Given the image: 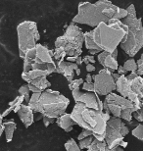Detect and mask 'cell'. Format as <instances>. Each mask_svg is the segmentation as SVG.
<instances>
[{
  "mask_svg": "<svg viewBox=\"0 0 143 151\" xmlns=\"http://www.w3.org/2000/svg\"><path fill=\"white\" fill-rule=\"evenodd\" d=\"M126 16V9L113 4L110 0H98L95 3L80 2L72 22L95 28L101 23H108L111 19L123 20Z\"/></svg>",
  "mask_w": 143,
  "mask_h": 151,
  "instance_id": "obj_1",
  "label": "cell"
},
{
  "mask_svg": "<svg viewBox=\"0 0 143 151\" xmlns=\"http://www.w3.org/2000/svg\"><path fill=\"white\" fill-rule=\"evenodd\" d=\"M127 32V27L121 20L111 19L108 23H101L92 29L93 40L101 51L112 53L121 44Z\"/></svg>",
  "mask_w": 143,
  "mask_h": 151,
  "instance_id": "obj_2",
  "label": "cell"
},
{
  "mask_svg": "<svg viewBox=\"0 0 143 151\" xmlns=\"http://www.w3.org/2000/svg\"><path fill=\"white\" fill-rule=\"evenodd\" d=\"M103 111L88 108L83 103H75L71 113L72 119L83 129L93 132V137L99 141L105 140V132L107 122L103 119Z\"/></svg>",
  "mask_w": 143,
  "mask_h": 151,
  "instance_id": "obj_3",
  "label": "cell"
},
{
  "mask_svg": "<svg viewBox=\"0 0 143 151\" xmlns=\"http://www.w3.org/2000/svg\"><path fill=\"white\" fill-rule=\"evenodd\" d=\"M70 104V100L59 91L48 88L41 92L37 104L33 112L39 113L42 116L57 119L61 115L66 113Z\"/></svg>",
  "mask_w": 143,
  "mask_h": 151,
  "instance_id": "obj_4",
  "label": "cell"
},
{
  "mask_svg": "<svg viewBox=\"0 0 143 151\" xmlns=\"http://www.w3.org/2000/svg\"><path fill=\"white\" fill-rule=\"evenodd\" d=\"M23 60V73L32 70L48 71L50 74L56 73L57 65L53 58V51L42 44L37 43L35 47L29 50Z\"/></svg>",
  "mask_w": 143,
  "mask_h": 151,
  "instance_id": "obj_5",
  "label": "cell"
},
{
  "mask_svg": "<svg viewBox=\"0 0 143 151\" xmlns=\"http://www.w3.org/2000/svg\"><path fill=\"white\" fill-rule=\"evenodd\" d=\"M123 23L127 27V32L120 46L126 55L133 58L143 48V25L140 18H124Z\"/></svg>",
  "mask_w": 143,
  "mask_h": 151,
  "instance_id": "obj_6",
  "label": "cell"
},
{
  "mask_svg": "<svg viewBox=\"0 0 143 151\" xmlns=\"http://www.w3.org/2000/svg\"><path fill=\"white\" fill-rule=\"evenodd\" d=\"M84 45V32L78 24L71 23L67 27L63 35L55 40V47L63 48L66 56H81L83 46Z\"/></svg>",
  "mask_w": 143,
  "mask_h": 151,
  "instance_id": "obj_7",
  "label": "cell"
},
{
  "mask_svg": "<svg viewBox=\"0 0 143 151\" xmlns=\"http://www.w3.org/2000/svg\"><path fill=\"white\" fill-rule=\"evenodd\" d=\"M103 111L109 112L113 117L120 118L126 122H132V114L136 111V108L129 99L111 92L105 96L103 101Z\"/></svg>",
  "mask_w": 143,
  "mask_h": 151,
  "instance_id": "obj_8",
  "label": "cell"
},
{
  "mask_svg": "<svg viewBox=\"0 0 143 151\" xmlns=\"http://www.w3.org/2000/svg\"><path fill=\"white\" fill-rule=\"evenodd\" d=\"M17 35L19 56L24 59L26 53L35 47L40 39L36 23L32 21H24L20 23L17 27Z\"/></svg>",
  "mask_w": 143,
  "mask_h": 151,
  "instance_id": "obj_9",
  "label": "cell"
},
{
  "mask_svg": "<svg viewBox=\"0 0 143 151\" xmlns=\"http://www.w3.org/2000/svg\"><path fill=\"white\" fill-rule=\"evenodd\" d=\"M129 134V129L120 118L112 117L107 122L105 132V142L109 148L115 149Z\"/></svg>",
  "mask_w": 143,
  "mask_h": 151,
  "instance_id": "obj_10",
  "label": "cell"
},
{
  "mask_svg": "<svg viewBox=\"0 0 143 151\" xmlns=\"http://www.w3.org/2000/svg\"><path fill=\"white\" fill-rule=\"evenodd\" d=\"M114 72L106 68L100 70L97 75H92L94 92L98 95L106 96L116 90V80Z\"/></svg>",
  "mask_w": 143,
  "mask_h": 151,
  "instance_id": "obj_11",
  "label": "cell"
},
{
  "mask_svg": "<svg viewBox=\"0 0 143 151\" xmlns=\"http://www.w3.org/2000/svg\"><path fill=\"white\" fill-rule=\"evenodd\" d=\"M73 97H74L75 103H83L88 108L103 111V102L99 98V95L95 92H88V91H81V90L75 89L72 91Z\"/></svg>",
  "mask_w": 143,
  "mask_h": 151,
  "instance_id": "obj_12",
  "label": "cell"
},
{
  "mask_svg": "<svg viewBox=\"0 0 143 151\" xmlns=\"http://www.w3.org/2000/svg\"><path fill=\"white\" fill-rule=\"evenodd\" d=\"M119 50L118 48L114 50L113 52H106V51H102L97 56V60H98L99 64L103 66V68H106L112 72H116L119 68V63L117 61Z\"/></svg>",
  "mask_w": 143,
  "mask_h": 151,
  "instance_id": "obj_13",
  "label": "cell"
},
{
  "mask_svg": "<svg viewBox=\"0 0 143 151\" xmlns=\"http://www.w3.org/2000/svg\"><path fill=\"white\" fill-rule=\"evenodd\" d=\"M56 65H57L56 73L64 76L69 83L74 80L75 75V71L80 68V66H78L77 63L64 61V60L57 61Z\"/></svg>",
  "mask_w": 143,
  "mask_h": 151,
  "instance_id": "obj_14",
  "label": "cell"
},
{
  "mask_svg": "<svg viewBox=\"0 0 143 151\" xmlns=\"http://www.w3.org/2000/svg\"><path fill=\"white\" fill-rule=\"evenodd\" d=\"M17 114L26 129L29 128V127L34 123V112L32 110V108H30L28 104L21 105L20 110L18 111Z\"/></svg>",
  "mask_w": 143,
  "mask_h": 151,
  "instance_id": "obj_15",
  "label": "cell"
},
{
  "mask_svg": "<svg viewBox=\"0 0 143 151\" xmlns=\"http://www.w3.org/2000/svg\"><path fill=\"white\" fill-rule=\"evenodd\" d=\"M56 124L60 127L61 129H64L66 132H70L73 131L75 125L77 124L75 123V121L72 119L71 113H64L63 115H61L60 117H58L56 119Z\"/></svg>",
  "mask_w": 143,
  "mask_h": 151,
  "instance_id": "obj_16",
  "label": "cell"
},
{
  "mask_svg": "<svg viewBox=\"0 0 143 151\" xmlns=\"http://www.w3.org/2000/svg\"><path fill=\"white\" fill-rule=\"evenodd\" d=\"M51 75L48 71H43V70H32V71H29L27 73H22V78L26 83H30L33 80L37 78H40V77H44V76H49Z\"/></svg>",
  "mask_w": 143,
  "mask_h": 151,
  "instance_id": "obj_17",
  "label": "cell"
},
{
  "mask_svg": "<svg viewBox=\"0 0 143 151\" xmlns=\"http://www.w3.org/2000/svg\"><path fill=\"white\" fill-rule=\"evenodd\" d=\"M3 125H4V132H5L6 141L9 143L13 140L14 132L16 131V128H17V124L15 123V121L13 119H11V120L4 122Z\"/></svg>",
  "mask_w": 143,
  "mask_h": 151,
  "instance_id": "obj_18",
  "label": "cell"
},
{
  "mask_svg": "<svg viewBox=\"0 0 143 151\" xmlns=\"http://www.w3.org/2000/svg\"><path fill=\"white\" fill-rule=\"evenodd\" d=\"M29 83H32V86H34L36 88H38L41 92L51 87V83L48 81L46 76L35 78V80H33L32 81H30Z\"/></svg>",
  "mask_w": 143,
  "mask_h": 151,
  "instance_id": "obj_19",
  "label": "cell"
},
{
  "mask_svg": "<svg viewBox=\"0 0 143 151\" xmlns=\"http://www.w3.org/2000/svg\"><path fill=\"white\" fill-rule=\"evenodd\" d=\"M86 151H114V149L109 148L107 143L104 141H99L94 138L91 145L86 149Z\"/></svg>",
  "mask_w": 143,
  "mask_h": 151,
  "instance_id": "obj_20",
  "label": "cell"
},
{
  "mask_svg": "<svg viewBox=\"0 0 143 151\" xmlns=\"http://www.w3.org/2000/svg\"><path fill=\"white\" fill-rule=\"evenodd\" d=\"M84 46L87 50H98V47L96 46L95 42L93 40V35H92V31L84 32ZM101 52V51H100Z\"/></svg>",
  "mask_w": 143,
  "mask_h": 151,
  "instance_id": "obj_21",
  "label": "cell"
},
{
  "mask_svg": "<svg viewBox=\"0 0 143 151\" xmlns=\"http://www.w3.org/2000/svg\"><path fill=\"white\" fill-rule=\"evenodd\" d=\"M123 67L127 73H132V72H136V70H137V63L133 58H129L124 63Z\"/></svg>",
  "mask_w": 143,
  "mask_h": 151,
  "instance_id": "obj_22",
  "label": "cell"
},
{
  "mask_svg": "<svg viewBox=\"0 0 143 151\" xmlns=\"http://www.w3.org/2000/svg\"><path fill=\"white\" fill-rule=\"evenodd\" d=\"M64 146H65V149L67 151H81L80 145L74 138H70L69 140H67Z\"/></svg>",
  "mask_w": 143,
  "mask_h": 151,
  "instance_id": "obj_23",
  "label": "cell"
},
{
  "mask_svg": "<svg viewBox=\"0 0 143 151\" xmlns=\"http://www.w3.org/2000/svg\"><path fill=\"white\" fill-rule=\"evenodd\" d=\"M18 92H19V95H22V96L25 97V101L29 102V98H30V90L29 88L28 83L21 86L19 87V89H18Z\"/></svg>",
  "mask_w": 143,
  "mask_h": 151,
  "instance_id": "obj_24",
  "label": "cell"
},
{
  "mask_svg": "<svg viewBox=\"0 0 143 151\" xmlns=\"http://www.w3.org/2000/svg\"><path fill=\"white\" fill-rule=\"evenodd\" d=\"M132 134L134 137L137 138L138 140L143 141V125L142 124H138V125L132 129Z\"/></svg>",
  "mask_w": 143,
  "mask_h": 151,
  "instance_id": "obj_25",
  "label": "cell"
},
{
  "mask_svg": "<svg viewBox=\"0 0 143 151\" xmlns=\"http://www.w3.org/2000/svg\"><path fill=\"white\" fill-rule=\"evenodd\" d=\"M66 56V52L64 51L63 48L61 47H55V49L53 50V58L56 61H60V60H64Z\"/></svg>",
  "mask_w": 143,
  "mask_h": 151,
  "instance_id": "obj_26",
  "label": "cell"
},
{
  "mask_svg": "<svg viewBox=\"0 0 143 151\" xmlns=\"http://www.w3.org/2000/svg\"><path fill=\"white\" fill-rule=\"evenodd\" d=\"M84 83V80L83 78H77V80H73L71 83H69V88L72 90H75V89H78L80 87V86H83V83Z\"/></svg>",
  "mask_w": 143,
  "mask_h": 151,
  "instance_id": "obj_27",
  "label": "cell"
},
{
  "mask_svg": "<svg viewBox=\"0 0 143 151\" xmlns=\"http://www.w3.org/2000/svg\"><path fill=\"white\" fill-rule=\"evenodd\" d=\"M94 140V137L93 135H91V137H88L86 138H83V139L80 140V149H87L88 147L91 145V143H92V141Z\"/></svg>",
  "mask_w": 143,
  "mask_h": 151,
  "instance_id": "obj_28",
  "label": "cell"
},
{
  "mask_svg": "<svg viewBox=\"0 0 143 151\" xmlns=\"http://www.w3.org/2000/svg\"><path fill=\"white\" fill-rule=\"evenodd\" d=\"M132 116L137 122L142 123L143 122V106L141 108H139L137 111H135V112L132 114Z\"/></svg>",
  "mask_w": 143,
  "mask_h": 151,
  "instance_id": "obj_29",
  "label": "cell"
},
{
  "mask_svg": "<svg viewBox=\"0 0 143 151\" xmlns=\"http://www.w3.org/2000/svg\"><path fill=\"white\" fill-rule=\"evenodd\" d=\"M136 63H137V70H136V73H137L138 76L142 77L143 76V53L141 54L140 58L136 61Z\"/></svg>",
  "mask_w": 143,
  "mask_h": 151,
  "instance_id": "obj_30",
  "label": "cell"
},
{
  "mask_svg": "<svg viewBox=\"0 0 143 151\" xmlns=\"http://www.w3.org/2000/svg\"><path fill=\"white\" fill-rule=\"evenodd\" d=\"M126 12H127V17L130 18H136V9L134 4H129V7L126 8Z\"/></svg>",
  "mask_w": 143,
  "mask_h": 151,
  "instance_id": "obj_31",
  "label": "cell"
},
{
  "mask_svg": "<svg viewBox=\"0 0 143 151\" xmlns=\"http://www.w3.org/2000/svg\"><path fill=\"white\" fill-rule=\"evenodd\" d=\"M91 135H93V132L88 131V129H83V132H80V134L78 135V140H81L83 139V138H86L88 137H91Z\"/></svg>",
  "mask_w": 143,
  "mask_h": 151,
  "instance_id": "obj_32",
  "label": "cell"
},
{
  "mask_svg": "<svg viewBox=\"0 0 143 151\" xmlns=\"http://www.w3.org/2000/svg\"><path fill=\"white\" fill-rule=\"evenodd\" d=\"M95 58H94V56L93 55H86V56H84V57H83V62L86 65H87V64H89V63H91V64H94L95 63Z\"/></svg>",
  "mask_w": 143,
  "mask_h": 151,
  "instance_id": "obj_33",
  "label": "cell"
},
{
  "mask_svg": "<svg viewBox=\"0 0 143 151\" xmlns=\"http://www.w3.org/2000/svg\"><path fill=\"white\" fill-rule=\"evenodd\" d=\"M83 89L84 91H88V92H94V86L93 83H88L86 81H84L83 83Z\"/></svg>",
  "mask_w": 143,
  "mask_h": 151,
  "instance_id": "obj_34",
  "label": "cell"
},
{
  "mask_svg": "<svg viewBox=\"0 0 143 151\" xmlns=\"http://www.w3.org/2000/svg\"><path fill=\"white\" fill-rule=\"evenodd\" d=\"M42 121H43L44 126L46 127V128H48V126H50L51 124H53L56 121V119H54V118H49V117L43 116V118H42Z\"/></svg>",
  "mask_w": 143,
  "mask_h": 151,
  "instance_id": "obj_35",
  "label": "cell"
},
{
  "mask_svg": "<svg viewBox=\"0 0 143 151\" xmlns=\"http://www.w3.org/2000/svg\"><path fill=\"white\" fill-rule=\"evenodd\" d=\"M117 73L120 75V76H126L127 72L124 70V68L123 67V66L119 65V68H118V70H117Z\"/></svg>",
  "mask_w": 143,
  "mask_h": 151,
  "instance_id": "obj_36",
  "label": "cell"
},
{
  "mask_svg": "<svg viewBox=\"0 0 143 151\" xmlns=\"http://www.w3.org/2000/svg\"><path fill=\"white\" fill-rule=\"evenodd\" d=\"M28 86H29V90H30V92H32V93H40L41 91L39 90L38 88H36V87L34 86H32V83H28Z\"/></svg>",
  "mask_w": 143,
  "mask_h": 151,
  "instance_id": "obj_37",
  "label": "cell"
},
{
  "mask_svg": "<svg viewBox=\"0 0 143 151\" xmlns=\"http://www.w3.org/2000/svg\"><path fill=\"white\" fill-rule=\"evenodd\" d=\"M3 117L2 114H0V137H1L2 134L4 132V125H3Z\"/></svg>",
  "mask_w": 143,
  "mask_h": 151,
  "instance_id": "obj_38",
  "label": "cell"
},
{
  "mask_svg": "<svg viewBox=\"0 0 143 151\" xmlns=\"http://www.w3.org/2000/svg\"><path fill=\"white\" fill-rule=\"evenodd\" d=\"M86 71L88 72V73H91V72H94L95 71V66H94L93 64H91V63H89V64H87L86 66Z\"/></svg>",
  "mask_w": 143,
  "mask_h": 151,
  "instance_id": "obj_39",
  "label": "cell"
},
{
  "mask_svg": "<svg viewBox=\"0 0 143 151\" xmlns=\"http://www.w3.org/2000/svg\"><path fill=\"white\" fill-rule=\"evenodd\" d=\"M86 81L88 83H93V78H92V75L90 74H87V76L86 77Z\"/></svg>",
  "mask_w": 143,
  "mask_h": 151,
  "instance_id": "obj_40",
  "label": "cell"
},
{
  "mask_svg": "<svg viewBox=\"0 0 143 151\" xmlns=\"http://www.w3.org/2000/svg\"><path fill=\"white\" fill-rule=\"evenodd\" d=\"M75 63H77V64H78V65L80 67V66L83 64V57H81V56L78 57V58H77V60H75Z\"/></svg>",
  "mask_w": 143,
  "mask_h": 151,
  "instance_id": "obj_41",
  "label": "cell"
},
{
  "mask_svg": "<svg viewBox=\"0 0 143 151\" xmlns=\"http://www.w3.org/2000/svg\"><path fill=\"white\" fill-rule=\"evenodd\" d=\"M80 57V56H78ZM78 57H75V56H70V57H67V61H69V62H75V60H77Z\"/></svg>",
  "mask_w": 143,
  "mask_h": 151,
  "instance_id": "obj_42",
  "label": "cell"
},
{
  "mask_svg": "<svg viewBox=\"0 0 143 151\" xmlns=\"http://www.w3.org/2000/svg\"><path fill=\"white\" fill-rule=\"evenodd\" d=\"M127 144H129V143H127V142H126V141H124V140H123V141H121V142L120 143V146H121V147H123V148H126Z\"/></svg>",
  "mask_w": 143,
  "mask_h": 151,
  "instance_id": "obj_43",
  "label": "cell"
},
{
  "mask_svg": "<svg viewBox=\"0 0 143 151\" xmlns=\"http://www.w3.org/2000/svg\"><path fill=\"white\" fill-rule=\"evenodd\" d=\"M88 52H89L90 55H95V54H99L100 51H98V50H88Z\"/></svg>",
  "mask_w": 143,
  "mask_h": 151,
  "instance_id": "obj_44",
  "label": "cell"
},
{
  "mask_svg": "<svg viewBox=\"0 0 143 151\" xmlns=\"http://www.w3.org/2000/svg\"><path fill=\"white\" fill-rule=\"evenodd\" d=\"M114 151H124L123 147H121V146H118V147H116V148L114 149Z\"/></svg>",
  "mask_w": 143,
  "mask_h": 151,
  "instance_id": "obj_45",
  "label": "cell"
},
{
  "mask_svg": "<svg viewBox=\"0 0 143 151\" xmlns=\"http://www.w3.org/2000/svg\"><path fill=\"white\" fill-rule=\"evenodd\" d=\"M139 98H140L141 104H142V106H143V89H142V91H141V94H140V96H139Z\"/></svg>",
  "mask_w": 143,
  "mask_h": 151,
  "instance_id": "obj_46",
  "label": "cell"
}]
</instances>
